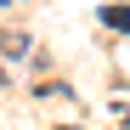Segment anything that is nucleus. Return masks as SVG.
I'll list each match as a JSON object with an SVG mask.
<instances>
[{
  "label": "nucleus",
  "instance_id": "1",
  "mask_svg": "<svg viewBox=\"0 0 130 130\" xmlns=\"http://www.w3.org/2000/svg\"><path fill=\"white\" fill-rule=\"evenodd\" d=\"M102 23H107V28H124V34H130V6H102Z\"/></svg>",
  "mask_w": 130,
  "mask_h": 130
}]
</instances>
